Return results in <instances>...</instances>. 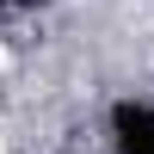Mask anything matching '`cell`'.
<instances>
[{
  "instance_id": "1",
  "label": "cell",
  "mask_w": 154,
  "mask_h": 154,
  "mask_svg": "<svg viewBox=\"0 0 154 154\" xmlns=\"http://www.w3.org/2000/svg\"><path fill=\"white\" fill-rule=\"evenodd\" d=\"M117 148L123 154H154V111L117 105Z\"/></svg>"
}]
</instances>
